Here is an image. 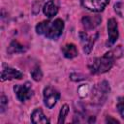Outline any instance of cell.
Instances as JSON below:
<instances>
[{
    "instance_id": "obj_16",
    "label": "cell",
    "mask_w": 124,
    "mask_h": 124,
    "mask_svg": "<svg viewBox=\"0 0 124 124\" xmlns=\"http://www.w3.org/2000/svg\"><path fill=\"white\" fill-rule=\"evenodd\" d=\"M31 76L33 78V79L35 81H40L43 78V73L40 67H35L32 71H31Z\"/></svg>"
},
{
    "instance_id": "obj_9",
    "label": "cell",
    "mask_w": 124,
    "mask_h": 124,
    "mask_svg": "<svg viewBox=\"0 0 124 124\" xmlns=\"http://www.w3.org/2000/svg\"><path fill=\"white\" fill-rule=\"evenodd\" d=\"M22 78V74L14 68L11 67H5L2 70V74H1V80L5 81L7 79H20Z\"/></svg>"
},
{
    "instance_id": "obj_4",
    "label": "cell",
    "mask_w": 124,
    "mask_h": 124,
    "mask_svg": "<svg viewBox=\"0 0 124 124\" xmlns=\"http://www.w3.org/2000/svg\"><path fill=\"white\" fill-rule=\"evenodd\" d=\"M60 98V93L58 90L51 86H46L44 89V104L46 108H52Z\"/></svg>"
},
{
    "instance_id": "obj_1",
    "label": "cell",
    "mask_w": 124,
    "mask_h": 124,
    "mask_svg": "<svg viewBox=\"0 0 124 124\" xmlns=\"http://www.w3.org/2000/svg\"><path fill=\"white\" fill-rule=\"evenodd\" d=\"M122 54V48L120 46L107 53H105L102 57H98L92 61V63L89 65L90 72L94 75L104 74L110 70L112 67L114 60L120 57Z\"/></svg>"
},
{
    "instance_id": "obj_15",
    "label": "cell",
    "mask_w": 124,
    "mask_h": 124,
    "mask_svg": "<svg viewBox=\"0 0 124 124\" xmlns=\"http://www.w3.org/2000/svg\"><path fill=\"white\" fill-rule=\"evenodd\" d=\"M68 112H69V107H68V105H63L62 108H61V109H60V112H59V117H58V123L59 124L65 122V118H66Z\"/></svg>"
},
{
    "instance_id": "obj_19",
    "label": "cell",
    "mask_w": 124,
    "mask_h": 124,
    "mask_svg": "<svg viewBox=\"0 0 124 124\" xmlns=\"http://www.w3.org/2000/svg\"><path fill=\"white\" fill-rule=\"evenodd\" d=\"M106 121H107V122H108V123H109V122H112V123H119V121H118V120L113 119L111 116H108V117H107V119H106Z\"/></svg>"
},
{
    "instance_id": "obj_13",
    "label": "cell",
    "mask_w": 124,
    "mask_h": 124,
    "mask_svg": "<svg viewBox=\"0 0 124 124\" xmlns=\"http://www.w3.org/2000/svg\"><path fill=\"white\" fill-rule=\"evenodd\" d=\"M62 52L66 58H70V59L78 56V48L74 44H66L64 46H62Z\"/></svg>"
},
{
    "instance_id": "obj_5",
    "label": "cell",
    "mask_w": 124,
    "mask_h": 124,
    "mask_svg": "<svg viewBox=\"0 0 124 124\" xmlns=\"http://www.w3.org/2000/svg\"><path fill=\"white\" fill-rule=\"evenodd\" d=\"M14 91L16 95V98L20 102H25L29 100L33 95V89L29 82H25L24 84H16L14 86Z\"/></svg>"
},
{
    "instance_id": "obj_6",
    "label": "cell",
    "mask_w": 124,
    "mask_h": 124,
    "mask_svg": "<svg viewBox=\"0 0 124 124\" xmlns=\"http://www.w3.org/2000/svg\"><path fill=\"white\" fill-rule=\"evenodd\" d=\"M109 3V0H81V5L91 12H102L106 6Z\"/></svg>"
},
{
    "instance_id": "obj_11",
    "label": "cell",
    "mask_w": 124,
    "mask_h": 124,
    "mask_svg": "<svg viewBox=\"0 0 124 124\" xmlns=\"http://www.w3.org/2000/svg\"><path fill=\"white\" fill-rule=\"evenodd\" d=\"M58 8H59L58 4H57V2L55 0H49L45 4L43 11H44V14L48 18H50V17L54 16L58 13Z\"/></svg>"
},
{
    "instance_id": "obj_18",
    "label": "cell",
    "mask_w": 124,
    "mask_h": 124,
    "mask_svg": "<svg viewBox=\"0 0 124 124\" xmlns=\"http://www.w3.org/2000/svg\"><path fill=\"white\" fill-rule=\"evenodd\" d=\"M8 106V99L6 98L5 95H2L0 98V108H1V112H3Z\"/></svg>"
},
{
    "instance_id": "obj_3",
    "label": "cell",
    "mask_w": 124,
    "mask_h": 124,
    "mask_svg": "<svg viewBox=\"0 0 124 124\" xmlns=\"http://www.w3.org/2000/svg\"><path fill=\"white\" fill-rule=\"evenodd\" d=\"M109 84L107 81L104 80L102 82H99L92 89V102L96 105H102L109 94Z\"/></svg>"
},
{
    "instance_id": "obj_7",
    "label": "cell",
    "mask_w": 124,
    "mask_h": 124,
    "mask_svg": "<svg viewBox=\"0 0 124 124\" xmlns=\"http://www.w3.org/2000/svg\"><path fill=\"white\" fill-rule=\"evenodd\" d=\"M108 45L112 46L118 39V25L114 18H109L108 20Z\"/></svg>"
},
{
    "instance_id": "obj_17",
    "label": "cell",
    "mask_w": 124,
    "mask_h": 124,
    "mask_svg": "<svg viewBox=\"0 0 124 124\" xmlns=\"http://www.w3.org/2000/svg\"><path fill=\"white\" fill-rule=\"evenodd\" d=\"M116 108H117V109H118V111H119L120 115L124 118V96H123V97L118 98Z\"/></svg>"
},
{
    "instance_id": "obj_14",
    "label": "cell",
    "mask_w": 124,
    "mask_h": 124,
    "mask_svg": "<svg viewBox=\"0 0 124 124\" xmlns=\"http://www.w3.org/2000/svg\"><path fill=\"white\" fill-rule=\"evenodd\" d=\"M26 47L24 46H22L21 44H19L17 41H13L11 44H10V46H8V49H7V51L9 52V53H11V54H13V53H21V52H25L26 51Z\"/></svg>"
},
{
    "instance_id": "obj_8",
    "label": "cell",
    "mask_w": 124,
    "mask_h": 124,
    "mask_svg": "<svg viewBox=\"0 0 124 124\" xmlns=\"http://www.w3.org/2000/svg\"><path fill=\"white\" fill-rule=\"evenodd\" d=\"M98 34L96 33L94 36H89L86 32L82 31L79 33V38H80V41H81V44L83 46V51L88 54L90 53V51L92 50V47H93V45L96 41V38H97Z\"/></svg>"
},
{
    "instance_id": "obj_10",
    "label": "cell",
    "mask_w": 124,
    "mask_h": 124,
    "mask_svg": "<svg viewBox=\"0 0 124 124\" xmlns=\"http://www.w3.org/2000/svg\"><path fill=\"white\" fill-rule=\"evenodd\" d=\"M101 20H102V18L99 16H85L82 17L81 22H82L83 27L86 30H91V29H94L96 26H98L99 23L101 22Z\"/></svg>"
},
{
    "instance_id": "obj_2",
    "label": "cell",
    "mask_w": 124,
    "mask_h": 124,
    "mask_svg": "<svg viewBox=\"0 0 124 124\" xmlns=\"http://www.w3.org/2000/svg\"><path fill=\"white\" fill-rule=\"evenodd\" d=\"M64 29V22L60 18H56L53 21L44 20L37 24L36 32L40 35H44L48 39L56 40L60 37Z\"/></svg>"
},
{
    "instance_id": "obj_12",
    "label": "cell",
    "mask_w": 124,
    "mask_h": 124,
    "mask_svg": "<svg viewBox=\"0 0 124 124\" xmlns=\"http://www.w3.org/2000/svg\"><path fill=\"white\" fill-rule=\"evenodd\" d=\"M31 121L34 124H46L49 123V120L47 119V117L44 114L43 110L39 108H35L31 114Z\"/></svg>"
}]
</instances>
